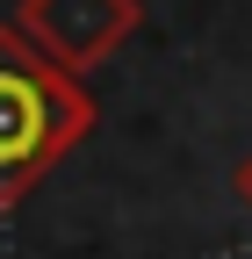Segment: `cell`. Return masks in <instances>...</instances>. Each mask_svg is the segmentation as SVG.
I'll return each instance as SVG.
<instances>
[{"label": "cell", "mask_w": 252, "mask_h": 259, "mask_svg": "<svg viewBox=\"0 0 252 259\" xmlns=\"http://www.w3.org/2000/svg\"><path fill=\"white\" fill-rule=\"evenodd\" d=\"M94 94L79 72L51 65L15 22H0V216L22 209L65 158L94 137Z\"/></svg>", "instance_id": "obj_1"}, {"label": "cell", "mask_w": 252, "mask_h": 259, "mask_svg": "<svg viewBox=\"0 0 252 259\" xmlns=\"http://www.w3.org/2000/svg\"><path fill=\"white\" fill-rule=\"evenodd\" d=\"M15 29L65 72H94L144 29V0H15Z\"/></svg>", "instance_id": "obj_2"}, {"label": "cell", "mask_w": 252, "mask_h": 259, "mask_svg": "<svg viewBox=\"0 0 252 259\" xmlns=\"http://www.w3.org/2000/svg\"><path fill=\"white\" fill-rule=\"evenodd\" d=\"M231 194H238V202H245V209H252V151L238 158V173H231Z\"/></svg>", "instance_id": "obj_3"}]
</instances>
